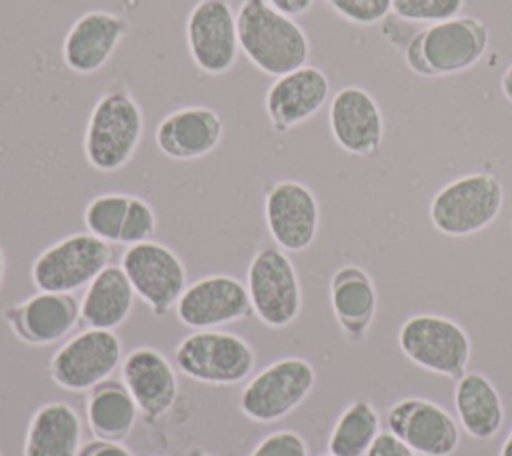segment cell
<instances>
[{"mask_svg":"<svg viewBox=\"0 0 512 456\" xmlns=\"http://www.w3.org/2000/svg\"><path fill=\"white\" fill-rule=\"evenodd\" d=\"M500 92L502 96L512 104V64L504 70V74L500 76Z\"/></svg>","mask_w":512,"mask_h":456,"instance_id":"cell-36","label":"cell"},{"mask_svg":"<svg viewBox=\"0 0 512 456\" xmlns=\"http://www.w3.org/2000/svg\"><path fill=\"white\" fill-rule=\"evenodd\" d=\"M174 362L190 380L232 386L252 374L256 356L242 336L214 328L192 330L184 336L174 350Z\"/></svg>","mask_w":512,"mask_h":456,"instance_id":"cell-6","label":"cell"},{"mask_svg":"<svg viewBox=\"0 0 512 456\" xmlns=\"http://www.w3.org/2000/svg\"><path fill=\"white\" fill-rule=\"evenodd\" d=\"M130 30L126 16L110 10H88L80 14L62 40V62L74 74H96L102 70Z\"/></svg>","mask_w":512,"mask_h":456,"instance_id":"cell-18","label":"cell"},{"mask_svg":"<svg viewBox=\"0 0 512 456\" xmlns=\"http://www.w3.org/2000/svg\"><path fill=\"white\" fill-rule=\"evenodd\" d=\"M120 266L136 296L156 316H164L168 310L176 308L188 286L182 258L166 244L154 240L126 246Z\"/></svg>","mask_w":512,"mask_h":456,"instance_id":"cell-12","label":"cell"},{"mask_svg":"<svg viewBox=\"0 0 512 456\" xmlns=\"http://www.w3.org/2000/svg\"><path fill=\"white\" fill-rule=\"evenodd\" d=\"M154 230H156V214L152 206L140 196H130L122 234H120V244L132 246V244L146 242L152 238Z\"/></svg>","mask_w":512,"mask_h":456,"instance_id":"cell-31","label":"cell"},{"mask_svg":"<svg viewBox=\"0 0 512 456\" xmlns=\"http://www.w3.org/2000/svg\"><path fill=\"white\" fill-rule=\"evenodd\" d=\"M266 2L292 18L304 16L314 6V0H266Z\"/></svg>","mask_w":512,"mask_h":456,"instance_id":"cell-35","label":"cell"},{"mask_svg":"<svg viewBox=\"0 0 512 456\" xmlns=\"http://www.w3.org/2000/svg\"><path fill=\"white\" fill-rule=\"evenodd\" d=\"M504 188L494 172L476 170L440 186L428 208L432 226L450 238L486 230L502 212Z\"/></svg>","mask_w":512,"mask_h":456,"instance_id":"cell-4","label":"cell"},{"mask_svg":"<svg viewBox=\"0 0 512 456\" xmlns=\"http://www.w3.org/2000/svg\"><path fill=\"white\" fill-rule=\"evenodd\" d=\"M510 436H512V430H510Z\"/></svg>","mask_w":512,"mask_h":456,"instance_id":"cell-41","label":"cell"},{"mask_svg":"<svg viewBox=\"0 0 512 456\" xmlns=\"http://www.w3.org/2000/svg\"><path fill=\"white\" fill-rule=\"evenodd\" d=\"M0 456H2V454H0Z\"/></svg>","mask_w":512,"mask_h":456,"instance_id":"cell-42","label":"cell"},{"mask_svg":"<svg viewBox=\"0 0 512 456\" xmlns=\"http://www.w3.org/2000/svg\"><path fill=\"white\" fill-rule=\"evenodd\" d=\"M224 136V122L210 106H182L168 112L156 126L158 150L170 160H198L212 154Z\"/></svg>","mask_w":512,"mask_h":456,"instance_id":"cell-20","label":"cell"},{"mask_svg":"<svg viewBox=\"0 0 512 456\" xmlns=\"http://www.w3.org/2000/svg\"><path fill=\"white\" fill-rule=\"evenodd\" d=\"M366 456H418V454L388 430L376 436Z\"/></svg>","mask_w":512,"mask_h":456,"instance_id":"cell-33","label":"cell"},{"mask_svg":"<svg viewBox=\"0 0 512 456\" xmlns=\"http://www.w3.org/2000/svg\"><path fill=\"white\" fill-rule=\"evenodd\" d=\"M128 202L130 194L122 192H106L94 196L84 208L86 232L108 244H120Z\"/></svg>","mask_w":512,"mask_h":456,"instance_id":"cell-28","label":"cell"},{"mask_svg":"<svg viewBox=\"0 0 512 456\" xmlns=\"http://www.w3.org/2000/svg\"><path fill=\"white\" fill-rule=\"evenodd\" d=\"M490 44V30L478 16L460 14L428 24L410 36L402 48L406 66L422 78H444L476 66Z\"/></svg>","mask_w":512,"mask_h":456,"instance_id":"cell-2","label":"cell"},{"mask_svg":"<svg viewBox=\"0 0 512 456\" xmlns=\"http://www.w3.org/2000/svg\"><path fill=\"white\" fill-rule=\"evenodd\" d=\"M330 306L344 336L352 344L362 342L378 308L372 276L358 264L336 268L330 278Z\"/></svg>","mask_w":512,"mask_h":456,"instance_id":"cell-22","label":"cell"},{"mask_svg":"<svg viewBox=\"0 0 512 456\" xmlns=\"http://www.w3.org/2000/svg\"><path fill=\"white\" fill-rule=\"evenodd\" d=\"M246 290L252 314L268 328L282 330L300 316V278L288 252L278 246L254 252L246 270Z\"/></svg>","mask_w":512,"mask_h":456,"instance_id":"cell-7","label":"cell"},{"mask_svg":"<svg viewBox=\"0 0 512 456\" xmlns=\"http://www.w3.org/2000/svg\"><path fill=\"white\" fill-rule=\"evenodd\" d=\"M184 40L194 66L206 76L230 72L238 60V24L230 0H196L184 24Z\"/></svg>","mask_w":512,"mask_h":456,"instance_id":"cell-11","label":"cell"},{"mask_svg":"<svg viewBox=\"0 0 512 456\" xmlns=\"http://www.w3.org/2000/svg\"><path fill=\"white\" fill-rule=\"evenodd\" d=\"M120 380L146 420L168 414L178 398V376L172 364L150 346H140L122 360Z\"/></svg>","mask_w":512,"mask_h":456,"instance_id":"cell-21","label":"cell"},{"mask_svg":"<svg viewBox=\"0 0 512 456\" xmlns=\"http://www.w3.org/2000/svg\"><path fill=\"white\" fill-rule=\"evenodd\" d=\"M12 334L28 346H50L64 340L80 322V302L72 294L38 290L4 310Z\"/></svg>","mask_w":512,"mask_h":456,"instance_id":"cell-19","label":"cell"},{"mask_svg":"<svg viewBox=\"0 0 512 456\" xmlns=\"http://www.w3.org/2000/svg\"><path fill=\"white\" fill-rule=\"evenodd\" d=\"M82 436V420L70 404L46 402L28 422L22 456H78Z\"/></svg>","mask_w":512,"mask_h":456,"instance_id":"cell-23","label":"cell"},{"mask_svg":"<svg viewBox=\"0 0 512 456\" xmlns=\"http://www.w3.org/2000/svg\"><path fill=\"white\" fill-rule=\"evenodd\" d=\"M112 260L108 242L90 232L68 234L44 248L32 262L30 276L38 290L74 294L86 288Z\"/></svg>","mask_w":512,"mask_h":456,"instance_id":"cell-9","label":"cell"},{"mask_svg":"<svg viewBox=\"0 0 512 456\" xmlns=\"http://www.w3.org/2000/svg\"><path fill=\"white\" fill-rule=\"evenodd\" d=\"M498 456H512V436H510V434H508V436H506V440L502 442Z\"/></svg>","mask_w":512,"mask_h":456,"instance_id":"cell-37","label":"cell"},{"mask_svg":"<svg viewBox=\"0 0 512 456\" xmlns=\"http://www.w3.org/2000/svg\"><path fill=\"white\" fill-rule=\"evenodd\" d=\"M78 456H134L122 442H106V440H90L82 446Z\"/></svg>","mask_w":512,"mask_h":456,"instance_id":"cell-34","label":"cell"},{"mask_svg":"<svg viewBox=\"0 0 512 456\" xmlns=\"http://www.w3.org/2000/svg\"><path fill=\"white\" fill-rule=\"evenodd\" d=\"M328 128L334 142L358 158L374 156L384 142V114L362 86H344L328 104Z\"/></svg>","mask_w":512,"mask_h":456,"instance_id":"cell-16","label":"cell"},{"mask_svg":"<svg viewBox=\"0 0 512 456\" xmlns=\"http://www.w3.org/2000/svg\"><path fill=\"white\" fill-rule=\"evenodd\" d=\"M252 314L246 284L228 274H210L188 284L176 304L178 320L190 330H214Z\"/></svg>","mask_w":512,"mask_h":456,"instance_id":"cell-15","label":"cell"},{"mask_svg":"<svg viewBox=\"0 0 512 456\" xmlns=\"http://www.w3.org/2000/svg\"><path fill=\"white\" fill-rule=\"evenodd\" d=\"M138 416L140 410L122 380L108 378L88 394L86 422L98 440L124 442L132 434Z\"/></svg>","mask_w":512,"mask_h":456,"instance_id":"cell-26","label":"cell"},{"mask_svg":"<svg viewBox=\"0 0 512 456\" xmlns=\"http://www.w3.org/2000/svg\"><path fill=\"white\" fill-rule=\"evenodd\" d=\"M136 292L122 266L108 264L84 290L80 320L88 328L116 330L134 310Z\"/></svg>","mask_w":512,"mask_h":456,"instance_id":"cell-24","label":"cell"},{"mask_svg":"<svg viewBox=\"0 0 512 456\" xmlns=\"http://www.w3.org/2000/svg\"><path fill=\"white\" fill-rule=\"evenodd\" d=\"M334 14L356 26L382 24L390 16L392 0H324Z\"/></svg>","mask_w":512,"mask_h":456,"instance_id":"cell-30","label":"cell"},{"mask_svg":"<svg viewBox=\"0 0 512 456\" xmlns=\"http://www.w3.org/2000/svg\"><path fill=\"white\" fill-rule=\"evenodd\" d=\"M324 456H332V454H324Z\"/></svg>","mask_w":512,"mask_h":456,"instance_id":"cell-40","label":"cell"},{"mask_svg":"<svg viewBox=\"0 0 512 456\" xmlns=\"http://www.w3.org/2000/svg\"><path fill=\"white\" fill-rule=\"evenodd\" d=\"M264 222L278 248L284 252H302L318 236V198L298 180H276L264 196Z\"/></svg>","mask_w":512,"mask_h":456,"instance_id":"cell-14","label":"cell"},{"mask_svg":"<svg viewBox=\"0 0 512 456\" xmlns=\"http://www.w3.org/2000/svg\"><path fill=\"white\" fill-rule=\"evenodd\" d=\"M466 0H392L390 14L410 24H436L460 16Z\"/></svg>","mask_w":512,"mask_h":456,"instance_id":"cell-29","label":"cell"},{"mask_svg":"<svg viewBox=\"0 0 512 456\" xmlns=\"http://www.w3.org/2000/svg\"><path fill=\"white\" fill-rule=\"evenodd\" d=\"M330 98V78L324 70L304 64L272 80L264 94V112L276 134H286L292 128L316 116Z\"/></svg>","mask_w":512,"mask_h":456,"instance_id":"cell-17","label":"cell"},{"mask_svg":"<svg viewBox=\"0 0 512 456\" xmlns=\"http://www.w3.org/2000/svg\"><path fill=\"white\" fill-rule=\"evenodd\" d=\"M380 434V416L372 402L354 400L336 418L328 436V454L366 456Z\"/></svg>","mask_w":512,"mask_h":456,"instance_id":"cell-27","label":"cell"},{"mask_svg":"<svg viewBox=\"0 0 512 456\" xmlns=\"http://www.w3.org/2000/svg\"><path fill=\"white\" fill-rule=\"evenodd\" d=\"M188 456H214V454H210V452H206V450H202V448H192V450L188 452Z\"/></svg>","mask_w":512,"mask_h":456,"instance_id":"cell-39","label":"cell"},{"mask_svg":"<svg viewBox=\"0 0 512 456\" xmlns=\"http://www.w3.org/2000/svg\"><path fill=\"white\" fill-rule=\"evenodd\" d=\"M454 408L460 428L474 440L494 438L504 424L502 398L480 372H466L456 380Z\"/></svg>","mask_w":512,"mask_h":456,"instance_id":"cell-25","label":"cell"},{"mask_svg":"<svg viewBox=\"0 0 512 456\" xmlns=\"http://www.w3.org/2000/svg\"><path fill=\"white\" fill-rule=\"evenodd\" d=\"M240 52L262 74L278 78L310 58V40L296 18L266 0H240L236 8Z\"/></svg>","mask_w":512,"mask_h":456,"instance_id":"cell-1","label":"cell"},{"mask_svg":"<svg viewBox=\"0 0 512 456\" xmlns=\"http://www.w3.org/2000/svg\"><path fill=\"white\" fill-rule=\"evenodd\" d=\"M250 456H308V444L294 430H276L264 436Z\"/></svg>","mask_w":512,"mask_h":456,"instance_id":"cell-32","label":"cell"},{"mask_svg":"<svg viewBox=\"0 0 512 456\" xmlns=\"http://www.w3.org/2000/svg\"><path fill=\"white\" fill-rule=\"evenodd\" d=\"M4 274H6V256H4V250L0 246V288H2V282H4Z\"/></svg>","mask_w":512,"mask_h":456,"instance_id":"cell-38","label":"cell"},{"mask_svg":"<svg viewBox=\"0 0 512 456\" xmlns=\"http://www.w3.org/2000/svg\"><path fill=\"white\" fill-rule=\"evenodd\" d=\"M314 384L316 372L306 358H278L246 382L240 394V410L258 424L278 422L310 396Z\"/></svg>","mask_w":512,"mask_h":456,"instance_id":"cell-8","label":"cell"},{"mask_svg":"<svg viewBox=\"0 0 512 456\" xmlns=\"http://www.w3.org/2000/svg\"><path fill=\"white\" fill-rule=\"evenodd\" d=\"M122 342L114 330L86 328L50 358V378L68 392H90L122 366Z\"/></svg>","mask_w":512,"mask_h":456,"instance_id":"cell-10","label":"cell"},{"mask_svg":"<svg viewBox=\"0 0 512 456\" xmlns=\"http://www.w3.org/2000/svg\"><path fill=\"white\" fill-rule=\"evenodd\" d=\"M144 134V114L124 82L106 88L94 102L84 130L86 162L104 174L122 170Z\"/></svg>","mask_w":512,"mask_h":456,"instance_id":"cell-3","label":"cell"},{"mask_svg":"<svg viewBox=\"0 0 512 456\" xmlns=\"http://www.w3.org/2000/svg\"><path fill=\"white\" fill-rule=\"evenodd\" d=\"M400 352L418 368L458 380L466 374L472 344L452 318L422 312L406 318L398 330Z\"/></svg>","mask_w":512,"mask_h":456,"instance_id":"cell-5","label":"cell"},{"mask_svg":"<svg viewBox=\"0 0 512 456\" xmlns=\"http://www.w3.org/2000/svg\"><path fill=\"white\" fill-rule=\"evenodd\" d=\"M386 424L418 456H452L462 438L458 420L444 406L420 396L394 402L386 412Z\"/></svg>","mask_w":512,"mask_h":456,"instance_id":"cell-13","label":"cell"}]
</instances>
